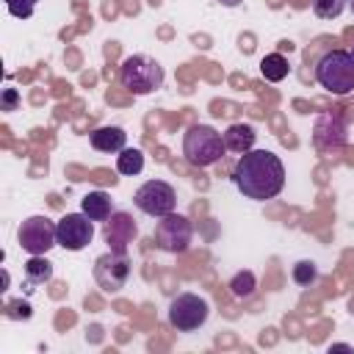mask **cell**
Segmentation results:
<instances>
[{
	"mask_svg": "<svg viewBox=\"0 0 354 354\" xmlns=\"http://www.w3.org/2000/svg\"><path fill=\"white\" fill-rule=\"evenodd\" d=\"M232 183L246 199L266 202L285 188V166L271 149H249L238 158Z\"/></svg>",
	"mask_w": 354,
	"mask_h": 354,
	"instance_id": "1",
	"label": "cell"
},
{
	"mask_svg": "<svg viewBox=\"0 0 354 354\" xmlns=\"http://www.w3.org/2000/svg\"><path fill=\"white\" fill-rule=\"evenodd\" d=\"M315 80L321 88H326L329 94H348L354 91V55L348 50H326L313 69Z\"/></svg>",
	"mask_w": 354,
	"mask_h": 354,
	"instance_id": "2",
	"label": "cell"
},
{
	"mask_svg": "<svg viewBox=\"0 0 354 354\" xmlns=\"http://www.w3.org/2000/svg\"><path fill=\"white\" fill-rule=\"evenodd\" d=\"M224 152H227L224 136L210 124H191L183 136V155L196 169L218 163L224 158Z\"/></svg>",
	"mask_w": 354,
	"mask_h": 354,
	"instance_id": "3",
	"label": "cell"
},
{
	"mask_svg": "<svg viewBox=\"0 0 354 354\" xmlns=\"http://www.w3.org/2000/svg\"><path fill=\"white\" fill-rule=\"evenodd\" d=\"M119 80L133 94H152L163 86V66L149 55H127L119 66Z\"/></svg>",
	"mask_w": 354,
	"mask_h": 354,
	"instance_id": "4",
	"label": "cell"
},
{
	"mask_svg": "<svg viewBox=\"0 0 354 354\" xmlns=\"http://www.w3.org/2000/svg\"><path fill=\"white\" fill-rule=\"evenodd\" d=\"M207 315H210V304L196 293H177L169 301V324L177 332H194L205 326Z\"/></svg>",
	"mask_w": 354,
	"mask_h": 354,
	"instance_id": "5",
	"label": "cell"
},
{
	"mask_svg": "<svg viewBox=\"0 0 354 354\" xmlns=\"http://www.w3.org/2000/svg\"><path fill=\"white\" fill-rule=\"evenodd\" d=\"M133 202L141 213L152 216V218H163L169 213H174L177 207V194L169 183L163 180H147L136 194H133Z\"/></svg>",
	"mask_w": 354,
	"mask_h": 354,
	"instance_id": "6",
	"label": "cell"
},
{
	"mask_svg": "<svg viewBox=\"0 0 354 354\" xmlns=\"http://www.w3.org/2000/svg\"><path fill=\"white\" fill-rule=\"evenodd\" d=\"M191 238H194V224L180 213H169L155 224V243L169 254H183L191 246Z\"/></svg>",
	"mask_w": 354,
	"mask_h": 354,
	"instance_id": "7",
	"label": "cell"
},
{
	"mask_svg": "<svg viewBox=\"0 0 354 354\" xmlns=\"http://www.w3.org/2000/svg\"><path fill=\"white\" fill-rule=\"evenodd\" d=\"M17 238L28 254H47L53 246H58V224L47 216H30L22 221Z\"/></svg>",
	"mask_w": 354,
	"mask_h": 354,
	"instance_id": "8",
	"label": "cell"
},
{
	"mask_svg": "<svg viewBox=\"0 0 354 354\" xmlns=\"http://www.w3.org/2000/svg\"><path fill=\"white\" fill-rule=\"evenodd\" d=\"M127 279H130V260H127V254L108 249L105 254H100L94 260V282L102 290L116 293V290H122L127 285Z\"/></svg>",
	"mask_w": 354,
	"mask_h": 354,
	"instance_id": "9",
	"label": "cell"
},
{
	"mask_svg": "<svg viewBox=\"0 0 354 354\" xmlns=\"http://www.w3.org/2000/svg\"><path fill=\"white\" fill-rule=\"evenodd\" d=\"M58 224V246L66 252H80L91 243L94 238V221L80 210V213H66Z\"/></svg>",
	"mask_w": 354,
	"mask_h": 354,
	"instance_id": "10",
	"label": "cell"
},
{
	"mask_svg": "<svg viewBox=\"0 0 354 354\" xmlns=\"http://www.w3.org/2000/svg\"><path fill=\"white\" fill-rule=\"evenodd\" d=\"M348 141V130L346 122L337 113H321L313 124V144L318 152H335L343 149Z\"/></svg>",
	"mask_w": 354,
	"mask_h": 354,
	"instance_id": "11",
	"label": "cell"
},
{
	"mask_svg": "<svg viewBox=\"0 0 354 354\" xmlns=\"http://www.w3.org/2000/svg\"><path fill=\"white\" fill-rule=\"evenodd\" d=\"M102 235H105V241H108V246H111L113 252L127 254V246H130V243L136 241V235H138V224L133 221L130 213H124V210H113L111 218L105 221Z\"/></svg>",
	"mask_w": 354,
	"mask_h": 354,
	"instance_id": "12",
	"label": "cell"
},
{
	"mask_svg": "<svg viewBox=\"0 0 354 354\" xmlns=\"http://www.w3.org/2000/svg\"><path fill=\"white\" fill-rule=\"evenodd\" d=\"M88 141L97 152H122L127 147V133L119 124H105L88 133Z\"/></svg>",
	"mask_w": 354,
	"mask_h": 354,
	"instance_id": "13",
	"label": "cell"
},
{
	"mask_svg": "<svg viewBox=\"0 0 354 354\" xmlns=\"http://www.w3.org/2000/svg\"><path fill=\"white\" fill-rule=\"evenodd\" d=\"M221 136H224L227 149H230V152H238V155L254 149V141H257V133H254V127H252L249 122H235V124H230Z\"/></svg>",
	"mask_w": 354,
	"mask_h": 354,
	"instance_id": "14",
	"label": "cell"
},
{
	"mask_svg": "<svg viewBox=\"0 0 354 354\" xmlns=\"http://www.w3.org/2000/svg\"><path fill=\"white\" fill-rule=\"evenodd\" d=\"M80 210L91 218V221H108L111 213H113V202L105 191H88L83 199H80Z\"/></svg>",
	"mask_w": 354,
	"mask_h": 354,
	"instance_id": "15",
	"label": "cell"
},
{
	"mask_svg": "<svg viewBox=\"0 0 354 354\" xmlns=\"http://www.w3.org/2000/svg\"><path fill=\"white\" fill-rule=\"evenodd\" d=\"M288 72H290V64H288V58H285L282 53H268V55H263V61H260V75H263L268 83L285 80Z\"/></svg>",
	"mask_w": 354,
	"mask_h": 354,
	"instance_id": "16",
	"label": "cell"
},
{
	"mask_svg": "<svg viewBox=\"0 0 354 354\" xmlns=\"http://www.w3.org/2000/svg\"><path fill=\"white\" fill-rule=\"evenodd\" d=\"M50 279H53V263L44 254H30V260L25 263V282L36 288Z\"/></svg>",
	"mask_w": 354,
	"mask_h": 354,
	"instance_id": "17",
	"label": "cell"
},
{
	"mask_svg": "<svg viewBox=\"0 0 354 354\" xmlns=\"http://www.w3.org/2000/svg\"><path fill=\"white\" fill-rule=\"evenodd\" d=\"M144 169V152L136 149V147H124L119 155H116V171L124 174V177H136L141 174Z\"/></svg>",
	"mask_w": 354,
	"mask_h": 354,
	"instance_id": "18",
	"label": "cell"
},
{
	"mask_svg": "<svg viewBox=\"0 0 354 354\" xmlns=\"http://www.w3.org/2000/svg\"><path fill=\"white\" fill-rule=\"evenodd\" d=\"M230 290H232L235 299H249L254 293V274L252 271H238L230 279Z\"/></svg>",
	"mask_w": 354,
	"mask_h": 354,
	"instance_id": "19",
	"label": "cell"
},
{
	"mask_svg": "<svg viewBox=\"0 0 354 354\" xmlns=\"http://www.w3.org/2000/svg\"><path fill=\"white\" fill-rule=\"evenodd\" d=\"M290 277H293V282H296V285L310 288V285L318 279V268H315V263H313V260H299V263L293 266Z\"/></svg>",
	"mask_w": 354,
	"mask_h": 354,
	"instance_id": "20",
	"label": "cell"
},
{
	"mask_svg": "<svg viewBox=\"0 0 354 354\" xmlns=\"http://www.w3.org/2000/svg\"><path fill=\"white\" fill-rule=\"evenodd\" d=\"M346 8V0H313V14L321 19H335Z\"/></svg>",
	"mask_w": 354,
	"mask_h": 354,
	"instance_id": "21",
	"label": "cell"
},
{
	"mask_svg": "<svg viewBox=\"0 0 354 354\" xmlns=\"http://www.w3.org/2000/svg\"><path fill=\"white\" fill-rule=\"evenodd\" d=\"M3 3H6V8H8L11 17H17V19H28V17L33 14V8H36L39 0H3Z\"/></svg>",
	"mask_w": 354,
	"mask_h": 354,
	"instance_id": "22",
	"label": "cell"
},
{
	"mask_svg": "<svg viewBox=\"0 0 354 354\" xmlns=\"http://www.w3.org/2000/svg\"><path fill=\"white\" fill-rule=\"evenodd\" d=\"M6 315L8 318H30L33 313H30L28 301H11V304H6Z\"/></svg>",
	"mask_w": 354,
	"mask_h": 354,
	"instance_id": "23",
	"label": "cell"
},
{
	"mask_svg": "<svg viewBox=\"0 0 354 354\" xmlns=\"http://www.w3.org/2000/svg\"><path fill=\"white\" fill-rule=\"evenodd\" d=\"M14 105H17V91L14 88H6L3 91V111H14Z\"/></svg>",
	"mask_w": 354,
	"mask_h": 354,
	"instance_id": "24",
	"label": "cell"
},
{
	"mask_svg": "<svg viewBox=\"0 0 354 354\" xmlns=\"http://www.w3.org/2000/svg\"><path fill=\"white\" fill-rule=\"evenodd\" d=\"M218 3H221V6H227V8H235V6H241L243 0H218Z\"/></svg>",
	"mask_w": 354,
	"mask_h": 354,
	"instance_id": "25",
	"label": "cell"
},
{
	"mask_svg": "<svg viewBox=\"0 0 354 354\" xmlns=\"http://www.w3.org/2000/svg\"><path fill=\"white\" fill-rule=\"evenodd\" d=\"M348 53H351V55H354V47H351V50H348Z\"/></svg>",
	"mask_w": 354,
	"mask_h": 354,
	"instance_id": "26",
	"label": "cell"
},
{
	"mask_svg": "<svg viewBox=\"0 0 354 354\" xmlns=\"http://www.w3.org/2000/svg\"><path fill=\"white\" fill-rule=\"evenodd\" d=\"M351 11H354V0H351Z\"/></svg>",
	"mask_w": 354,
	"mask_h": 354,
	"instance_id": "27",
	"label": "cell"
}]
</instances>
